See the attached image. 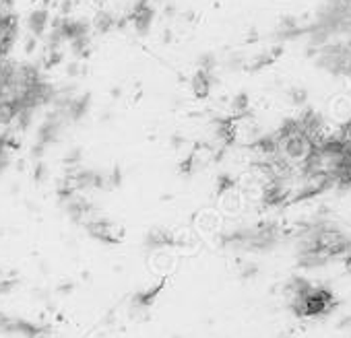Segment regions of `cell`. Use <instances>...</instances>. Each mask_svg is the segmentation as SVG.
Instances as JSON below:
<instances>
[{"label":"cell","instance_id":"6da1fadb","mask_svg":"<svg viewBox=\"0 0 351 338\" xmlns=\"http://www.w3.org/2000/svg\"><path fill=\"white\" fill-rule=\"evenodd\" d=\"M281 244V227L275 221H261L256 225L236 227L219 235V246L232 252L269 254Z\"/></svg>","mask_w":351,"mask_h":338},{"label":"cell","instance_id":"7a4b0ae2","mask_svg":"<svg viewBox=\"0 0 351 338\" xmlns=\"http://www.w3.org/2000/svg\"><path fill=\"white\" fill-rule=\"evenodd\" d=\"M71 124L66 122V118L62 116L60 109L56 107H48V112L44 114V118L40 120L38 128H36V140L38 144H42L44 148L56 146L62 142L64 132Z\"/></svg>","mask_w":351,"mask_h":338},{"label":"cell","instance_id":"3957f363","mask_svg":"<svg viewBox=\"0 0 351 338\" xmlns=\"http://www.w3.org/2000/svg\"><path fill=\"white\" fill-rule=\"evenodd\" d=\"M64 176L77 192H83V194H87L91 190L108 192V169L79 165V167L66 169Z\"/></svg>","mask_w":351,"mask_h":338},{"label":"cell","instance_id":"277c9868","mask_svg":"<svg viewBox=\"0 0 351 338\" xmlns=\"http://www.w3.org/2000/svg\"><path fill=\"white\" fill-rule=\"evenodd\" d=\"M21 36V17L13 9V0H3L0 7V50L11 56Z\"/></svg>","mask_w":351,"mask_h":338},{"label":"cell","instance_id":"5b68a950","mask_svg":"<svg viewBox=\"0 0 351 338\" xmlns=\"http://www.w3.org/2000/svg\"><path fill=\"white\" fill-rule=\"evenodd\" d=\"M58 205L62 207L64 215H66L73 223H77V225H83V223L89 221L91 217L99 215V213H97V207L93 205V200L87 198L83 192H77V190H73L69 196L60 198Z\"/></svg>","mask_w":351,"mask_h":338},{"label":"cell","instance_id":"8992f818","mask_svg":"<svg viewBox=\"0 0 351 338\" xmlns=\"http://www.w3.org/2000/svg\"><path fill=\"white\" fill-rule=\"evenodd\" d=\"M128 19V25L132 27V31L138 36V38H147L155 25V19H157V9L153 7L151 0H134L130 5V11L126 15Z\"/></svg>","mask_w":351,"mask_h":338},{"label":"cell","instance_id":"52a82bcc","mask_svg":"<svg viewBox=\"0 0 351 338\" xmlns=\"http://www.w3.org/2000/svg\"><path fill=\"white\" fill-rule=\"evenodd\" d=\"M83 227L89 233V237H93L101 244H108V246H114L122 239V233L114 225V221H110L108 217H101V215L91 217L89 221L83 223Z\"/></svg>","mask_w":351,"mask_h":338},{"label":"cell","instance_id":"ba28073f","mask_svg":"<svg viewBox=\"0 0 351 338\" xmlns=\"http://www.w3.org/2000/svg\"><path fill=\"white\" fill-rule=\"evenodd\" d=\"M50 23H52V11L50 7L46 5H40V7H34L27 17H25V27H27V34L38 38V40H44V36L48 34L50 29Z\"/></svg>","mask_w":351,"mask_h":338},{"label":"cell","instance_id":"9c48e42d","mask_svg":"<svg viewBox=\"0 0 351 338\" xmlns=\"http://www.w3.org/2000/svg\"><path fill=\"white\" fill-rule=\"evenodd\" d=\"M217 83H219V77L215 73L197 68L195 75L191 77V91H193L195 99L205 101V99L211 97V93H213V89H215Z\"/></svg>","mask_w":351,"mask_h":338},{"label":"cell","instance_id":"30bf717a","mask_svg":"<svg viewBox=\"0 0 351 338\" xmlns=\"http://www.w3.org/2000/svg\"><path fill=\"white\" fill-rule=\"evenodd\" d=\"M295 118H298V122H300V126H302V132L308 134L310 138L318 140L320 136H324L326 122H324V116H322L320 112H316V109H312V107H306V109H302Z\"/></svg>","mask_w":351,"mask_h":338},{"label":"cell","instance_id":"8fae6325","mask_svg":"<svg viewBox=\"0 0 351 338\" xmlns=\"http://www.w3.org/2000/svg\"><path fill=\"white\" fill-rule=\"evenodd\" d=\"M178 237H176L173 231L169 229H163V227H153L145 233V239H143V246L145 250H163V248H173V246H178Z\"/></svg>","mask_w":351,"mask_h":338},{"label":"cell","instance_id":"7c38bea8","mask_svg":"<svg viewBox=\"0 0 351 338\" xmlns=\"http://www.w3.org/2000/svg\"><path fill=\"white\" fill-rule=\"evenodd\" d=\"M118 19H120V15H116L114 11L99 9L91 19V29L97 36H110L112 31H118Z\"/></svg>","mask_w":351,"mask_h":338},{"label":"cell","instance_id":"4fadbf2b","mask_svg":"<svg viewBox=\"0 0 351 338\" xmlns=\"http://www.w3.org/2000/svg\"><path fill=\"white\" fill-rule=\"evenodd\" d=\"M306 34V25H302L295 17H283L277 25V31H275V42L277 44H283V42H291V40H298Z\"/></svg>","mask_w":351,"mask_h":338},{"label":"cell","instance_id":"5bb4252c","mask_svg":"<svg viewBox=\"0 0 351 338\" xmlns=\"http://www.w3.org/2000/svg\"><path fill=\"white\" fill-rule=\"evenodd\" d=\"M281 52H283V46H281V44H277V46L271 48V50H263V52H258V56H254L250 62H246V68L252 70V73L263 70V68L271 66V64L281 56Z\"/></svg>","mask_w":351,"mask_h":338},{"label":"cell","instance_id":"9a60e30c","mask_svg":"<svg viewBox=\"0 0 351 338\" xmlns=\"http://www.w3.org/2000/svg\"><path fill=\"white\" fill-rule=\"evenodd\" d=\"M295 262H298V268L302 270H318V268H324L330 262V258L324 254H316V252H295Z\"/></svg>","mask_w":351,"mask_h":338},{"label":"cell","instance_id":"2e32d148","mask_svg":"<svg viewBox=\"0 0 351 338\" xmlns=\"http://www.w3.org/2000/svg\"><path fill=\"white\" fill-rule=\"evenodd\" d=\"M201 151H191L182 161H180V167H178V172H180V176H184V178H191V176H195L199 169H201Z\"/></svg>","mask_w":351,"mask_h":338},{"label":"cell","instance_id":"e0dca14e","mask_svg":"<svg viewBox=\"0 0 351 338\" xmlns=\"http://www.w3.org/2000/svg\"><path fill=\"white\" fill-rule=\"evenodd\" d=\"M230 109H232V114H234L236 118H246V116H250V114H252V109H250V95H248L246 91L236 93V95L232 97V101H230Z\"/></svg>","mask_w":351,"mask_h":338},{"label":"cell","instance_id":"ac0fdd59","mask_svg":"<svg viewBox=\"0 0 351 338\" xmlns=\"http://www.w3.org/2000/svg\"><path fill=\"white\" fill-rule=\"evenodd\" d=\"M234 188H236V178L232 174H228V172L217 174V178H215V192H217V196H223V194L232 192Z\"/></svg>","mask_w":351,"mask_h":338},{"label":"cell","instance_id":"d6986e66","mask_svg":"<svg viewBox=\"0 0 351 338\" xmlns=\"http://www.w3.org/2000/svg\"><path fill=\"white\" fill-rule=\"evenodd\" d=\"M197 68H203V70H209V73H217V68H219V58H217V54L211 52V50L203 52V54L197 58Z\"/></svg>","mask_w":351,"mask_h":338},{"label":"cell","instance_id":"ffe728a7","mask_svg":"<svg viewBox=\"0 0 351 338\" xmlns=\"http://www.w3.org/2000/svg\"><path fill=\"white\" fill-rule=\"evenodd\" d=\"M83 159H85L83 148H81V146H73V148H69V151L64 153V157H62V165H64L66 169H71V167H79V165H83Z\"/></svg>","mask_w":351,"mask_h":338},{"label":"cell","instance_id":"44dd1931","mask_svg":"<svg viewBox=\"0 0 351 338\" xmlns=\"http://www.w3.org/2000/svg\"><path fill=\"white\" fill-rule=\"evenodd\" d=\"M48 178H50V169L44 163V159L42 161H34V165H32V180L36 184H44Z\"/></svg>","mask_w":351,"mask_h":338},{"label":"cell","instance_id":"7402d4cb","mask_svg":"<svg viewBox=\"0 0 351 338\" xmlns=\"http://www.w3.org/2000/svg\"><path fill=\"white\" fill-rule=\"evenodd\" d=\"M124 182V172H122V167L120 165H114L108 169V190H116L120 188Z\"/></svg>","mask_w":351,"mask_h":338},{"label":"cell","instance_id":"603a6c76","mask_svg":"<svg viewBox=\"0 0 351 338\" xmlns=\"http://www.w3.org/2000/svg\"><path fill=\"white\" fill-rule=\"evenodd\" d=\"M62 62H64V52H44V58H42L44 70H52L60 66Z\"/></svg>","mask_w":351,"mask_h":338},{"label":"cell","instance_id":"cb8c5ba5","mask_svg":"<svg viewBox=\"0 0 351 338\" xmlns=\"http://www.w3.org/2000/svg\"><path fill=\"white\" fill-rule=\"evenodd\" d=\"M13 118H15V112H13L11 103L9 101H0V130L9 128L13 124Z\"/></svg>","mask_w":351,"mask_h":338},{"label":"cell","instance_id":"d4e9b609","mask_svg":"<svg viewBox=\"0 0 351 338\" xmlns=\"http://www.w3.org/2000/svg\"><path fill=\"white\" fill-rule=\"evenodd\" d=\"M13 163V148L9 144H0V176H3Z\"/></svg>","mask_w":351,"mask_h":338},{"label":"cell","instance_id":"484cf974","mask_svg":"<svg viewBox=\"0 0 351 338\" xmlns=\"http://www.w3.org/2000/svg\"><path fill=\"white\" fill-rule=\"evenodd\" d=\"M64 73H66V77L69 79H79L81 75H85L87 70H85V64H83V60H71V62H66L64 64Z\"/></svg>","mask_w":351,"mask_h":338},{"label":"cell","instance_id":"4316f807","mask_svg":"<svg viewBox=\"0 0 351 338\" xmlns=\"http://www.w3.org/2000/svg\"><path fill=\"white\" fill-rule=\"evenodd\" d=\"M226 68H228V70H240V68H246V60H244V56H242V54H238V52L230 54V56H228V60H226Z\"/></svg>","mask_w":351,"mask_h":338},{"label":"cell","instance_id":"83f0119b","mask_svg":"<svg viewBox=\"0 0 351 338\" xmlns=\"http://www.w3.org/2000/svg\"><path fill=\"white\" fill-rule=\"evenodd\" d=\"M258 272H261V268H258V264H254V262H244V264H242V268H240V276H242L244 281H252V278H256V276H258Z\"/></svg>","mask_w":351,"mask_h":338},{"label":"cell","instance_id":"f1b7e54d","mask_svg":"<svg viewBox=\"0 0 351 338\" xmlns=\"http://www.w3.org/2000/svg\"><path fill=\"white\" fill-rule=\"evenodd\" d=\"M289 99H291V103H295V105H304V103L308 101V91H306L304 87H291V89H289Z\"/></svg>","mask_w":351,"mask_h":338},{"label":"cell","instance_id":"f546056e","mask_svg":"<svg viewBox=\"0 0 351 338\" xmlns=\"http://www.w3.org/2000/svg\"><path fill=\"white\" fill-rule=\"evenodd\" d=\"M38 46H40V40L38 38H34V36H25L23 38V52L27 54V56H34L36 52H38Z\"/></svg>","mask_w":351,"mask_h":338},{"label":"cell","instance_id":"4dcf8cb0","mask_svg":"<svg viewBox=\"0 0 351 338\" xmlns=\"http://www.w3.org/2000/svg\"><path fill=\"white\" fill-rule=\"evenodd\" d=\"M184 144H186V136H184V134H180V132H173V134L169 136V146H171L173 151H180V148H184Z\"/></svg>","mask_w":351,"mask_h":338},{"label":"cell","instance_id":"1f68e13d","mask_svg":"<svg viewBox=\"0 0 351 338\" xmlns=\"http://www.w3.org/2000/svg\"><path fill=\"white\" fill-rule=\"evenodd\" d=\"M46 151H48V148H44L42 144L34 142V144L29 146V159H32V163H34V161H42V159L46 157Z\"/></svg>","mask_w":351,"mask_h":338},{"label":"cell","instance_id":"d6a6232c","mask_svg":"<svg viewBox=\"0 0 351 338\" xmlns=\"http://www.w3.org/2000/svg\"><path fill=\"white\" fill-rule=\"evenodd\" d=\"M73 11H75V3H73V0H62V3L58 5V15H62V17L73 15Z\"/></svg>","mask_w":351,"mask_h":338},{"label":"cell","instance_id":"836d02e7","mask_svg":"<svg viewBox=\"0 0 351 338\" xmlns=\"http://www.w3.org/2000/svg\"><path fill=\"white\" fill-rule=\"evenodd\" d=\"M337 328H339V330H351V313L343 315V317L337 322Z\"/></svg>","mask_w":351,"mask_h":338},{"label":"cell","instance_id":"e575fe53","mask_svg":"<svg viewBox=\"0 0 351 338\" xmlns=\"http://www.w3.org/2000/svg\"><path fill=\"white\" fill-rule=\"evenodd\" d=\"M176 13H178V9H176V5H173V3H167V5L163 7V15H165L167 19H173V17H176Z\"/></svg>","mask_w":351,"mask_h":338},{"label":"cell","instance_id":"d590c367","mask_svg":"<svg viewBox=\"0 0 351 338\" xmlns=\"http://www.w3.org/2000/svg\"><path fill=\"white\" fill-rule=\"evenodd\" d=\"M171 40H173V38H171V31H169V29H165V31H163V44H169Z\"/></svg>","mask_w":351,"mask_h":338},{"label":"cell","instance_id":"8d00e7d4","mask_svg":"<svg viewBox=\"0 0 351 338\" xmlns=\"http://www.w3.org/2000/svg\"><path fill=\"white\" fill-rule=\"evenodd\" d=\"M120 95H122V91H120L118 87H114V89H112V97H114V99H118Z\"/></svg>","mask_w":351,"mask_h":338},{"label":"cell","instance_id":"74e56055","mask_svg":"<svg viewBox=\"0 0 351 338\" xmlns=\"http://www.w3.org/2000/svg\"><path fill=\"white\" fill-rule=\"evenodd\" d=\"M5 58H7V54H5L3 50H0V64H3V60H5Z\"/></svg>","mask_w":351,"mask_h":338},{"label":"cell","instance_id":"f35d334b","mask_svg":"<svg viewBox=\"0 0 351 338\" xmlns=\"http://www.w3.org/2000/svg\"><path fill=\"white\" fill-rule=\"evenodd\" d=\"M279 338H291V336H279Z\"/></svg>","mask_w":351,"mask_h":338},{"label":"cell","instance_id":"ab89813d","mask_svg":"<svg viewBox=\"0 0 351 338\" xmlns=\"http://www.w3.org/2000/svg\"><path fill=\"white\" fill-rule=\"evenodd\" d=\"M0 7H3V0H0Z\"/></svg>","mask_w":351,"mask_h":338},{"label":"cell","instance_id":"60d3db41","mask_svg":"<svg viewBox=\"0 0 351 338\" xmlns=\"http://www.w3.org/2000/svg\"><path fill=\"white\" fill-rule=\"evenodd\" d=\"M157 3H163V0H157Z\"/></svg>","mask_w":351,"mask_h":338}]
</instances>
